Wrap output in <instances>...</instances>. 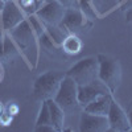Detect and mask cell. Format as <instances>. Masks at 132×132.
Segmentation results:
<instances>
[{"instance_id": "1", "label": "cell", "mask_w": 132, "mask_h": 132, "mask_svg": "<svg viewBox=\"0 0 132 132\" xmlns=\"http://www.w3.org/2000/svg\"><path fill=\"white\" fill-rule=\"evenodd\" d=\"M96 60L99 66L98 79L108 89L110 94H115L122 82V68L119 61L104 54H99Z\"/></svg>"}, {"instance_id": "2", "label": "cell", "mask_w": 132, "mask_h": 132, "mask_svg": "<svg viewBox=\"0 0 132 132\" xmlns=\"http://www.w3.org/2000/svg\"><path fill=\"white\" fill-rule=\"evenodd\" d=\"M65 75H66L65 73L57 71V70H49V71L42 73L33 82V87H32L33 96L41 102L48 101V99H53L54 95L57 94L60 83Z\"/></svg>"}, {"instance_id": "3", "label": "cell", "mask_w": 132, "mask_h": 132, "mask_svg": "<svg viewBox=\"0 0 132 132\" xmlns=\"http://www.w3.org/2000/svg\"><path fill=\"white\" fill-rule=\"evenodd\" d=\"M77 87H78V85L70 77L65 75L63 79L60 83L57 94L53 98L56 101V103L65 111V114L73 112L74 110L81 107L79 102H78V91H77Z\"/></svg>"}, {"instance_id": "4", "label": "cell", "mask_w": 132, "mask_h": 132, "mask_svg": "<svg viewBox=\"0 0 132 132\" xmlns=\"http://www.w3.org/2000/svg\"><path fill=\"white\" fill-rule=\"evenodd\" d=\"M98 60L94 57H87L74 63L65 74L70 77L78 86L87 85L98 79Z\"/></svg>"}, {"instance_id": "5", "label": "cell", "mask_w": 132, "mask_h": 132, "mask_svg": "<svg viewBox=\"0 0 132 132\" xmlns=\"http://www.w3.org/2000/svg\"><path fill=\"white\" fill-rule=\"evenodd\" d=\"M65 11L66 8L57 0H42L35 15L42 21L44 25H60Z\"/></svg>"}, {"instance_id": "6", "label": "cell", "mask_w": 132, "mask_h": 132, "mask_svg": "<svg viewBox=\"0 0 132 132\" xmlns=\"http://www.w3.org/2000/svg\"><path fill=\"white\" fill-rule=\"evenodd\" d=\"M8 35L12 37V40L15 41V44L21 52H27L32 46H36V37L37 36L35 35V32H33L28 19L21 21L16 28H13L8 33Z\"/></svg>"}, {"instance_id": "7", "label": "cell", "mask_w": 132, "mask_h": 132, "mask_svg": "<svg viewBox=\"0 0 132 132\" xmlns=\"http://www.w3.org/2000/svg\"><path fill=\"white\" fill-rule=\"evenodd\" d=\"M24 20H25V13L16 2H13V0L5 2L3 12L0 15V24H2L3 32L9 33Z\"/></svg>"}, {"instance_id": "8", "label": "cell", "mask_w": 132, "mask_h": 132, "mask_svg": "<svg viewBox=\"0 0 132 132\" xmlns=\"http://www.w3.org/2000/svg\"><path fill=\"white\" fill-rule=\"evenodd\" d=\"M107 119H108V131H114V132L131 131V124H129L127 112L114 99L111 101V104H110Z\"/></svg>"}, {"instance_id": "9", "label": "cell", "mask_w": 132, "mask_h": 132, "mask_svg": "<svg viewBox=\"0 0 132 132\" xmlns=\"http://www.w3.org/2000/svg\"><path fill=\"white\" fill-rule=\"evenodd\" d=\"M77 91H78V102L81 107L87 106L104 94H110L108 89L99 79H95L87 85H79L77 87Z\"/></svg>"}, {"instance_id": "10", "label": "cell", "mask_w": 132, "mask_h": 132, "mask_svg": "<svg viewBox=\"0 0 132 132\" xmlns=\"http://www.w3.org/2000/svg\"><path fill=\"white\" fill-rule=\"evenodd\" d=\"M81 132H104L108 131V119L103 115L90 114L83 110L79 119Z\"/></svg>"}, {"instance_id": "11", "label": "cell", "mask_w": 132, "mask_h": 132, "mask_svg": "<svg viewBox=\"0 0 132 132\" xmlns=\"http://www.w3.org/2000/svg\"><path fill=\"white\" fill-rule=\"evenodd\" d=\"M60 25L68 30L69 35H78L85 25V16L77 8H66Z\"/></svg>"}, {"instance_id": "12", "label": "cell", "mask_w": 132, "mask_h": 132, "mask_svg": "<svg viewBox=\"0 0 132 132\" xmlns=\"http://www.w3.org/2000/svg\"><path fill=\"white\" fill-rule=\"evenodd\" d=\"M111 101H112V94H104L102 96L96 98L95 101H93L91 103H89L87 106H85L83 110L87 111V112H90V114L107 116L108 110H110V104H111Z\"/></svg>"}, {"instance_id": "13", "label": "cell", "mask_w": 132, "mask_h": 132, "mask_svg": "<svg viewBox=\"0 0 132 132\" xmlns=\"http://www.w3.org/2000/svg\"><path fill=\"white\" fill-rule=\"evenodd\" d=\"M48 106H49L52 126L56 128L57 132L63 131V128H65V111L56 103L54 99H48Z\"/></svg>"}, {"instance_id": "14", "label": "cell", "mask_w": 132, "mask_h": 132, "mask_svg": "<svg viewBox=\"0 0 132 132\" xmlns=\"http://www.w3.org/2000/svg\"><path fill=\"white\" fill-rule=\"evenodd\" d=\"M61 46L66 54L74 56V54H78L82 50V40L78 37V35H71L70 33L63 38Z\"/></svg>"}, {"instance_id": "15", "label": "cell", "mask_w": 132, "mask_h": 132, "mask_svg": "<svg viewBox=\"0 0 132 132\" xmlns=\"http://www.w3.org/2000/svg\"><path fill=\"white\" fill-rule=\"evenodd\" d=\"M2 49H3V61H11L19 54V48L9 35L2 40Z\"/></svg>"}, {"instance_id": "16", "label": "cell", "mask_w": 132, "mask_h": 132, "mask_svg": "<svg viewBox=\"0 0 132 132\" xmlns=\"http://www.w3.org/2000/svg\"><path fill=\"white\" fill-rule=\"evenodd\" d=\"M45 30L57 46H61L63 38L69 35L68 30L61 25H45Z\"/></svg>"}, {"instance_id": "17", "label": "cell", "mask_w": 132, "mask_h": 132, "mask_svg": "<svg viewBox=\"0 0 132 132\" xmlns=\"http://www.w3.org/2000/svg\"><path fill=\"white\" fill-rule=\"evenodd\" d=\"M42 124H52L48 101H42L38 115H37V119H36V126H42Z\"/></svg>"}, {"instance_id": "18", "label": "cell", "mask_w": 132, "mask_h": 132, "mask_svg": "<svg viewBox=\"0 0 132 132\" xmlns=\"http://www.w3.org/2000/svg\"><path fill=\"white\" fill-rule=\"evenodd\" d=\"M42 0H20V8L23 9V12L29 15H35L38 7L41 5Z\"/></svg>"}, {"instance_id": "19", "label": "cell", "mask_w": 132, "mask_h": 132, "mask_svg": "<svg viewBox=\"0 0 132 132\" xmlns=\"http://www.w3.org/2000/svg\"><path fill=\"white\" fill-rule=\"evenodd\" d=\"M28 21H29V24H30L33 32H35V35L37 37H40L42 33L45 32V25H44V23L36 15H29L28 16Z\"/></svg>"}, {"instance_id": "20", "label": "cell", "mask_w": 132, "mask_h": 132, "mask_svg": "<svg viewBox=\"0 0 132 132\" xmlns=\"http://www.w3.org/2000/svg\"><path fill=\"white\" fill-rule=\"evenodd\" d=\"M38 40H40V44H41V46L44 48V49H46V50H54L57 48V45L53 42V40L50 38V36L46 33V30L42 33V35L38 37Z\"/></svg>"}, {"instance_id": "21", "label": "cell", "mask_w": 132, "mask_h": 132, "mask_svg": "<svg viewBox=\"0 0 132 132\" xmlns=\"http://www.w3.org/2000/svg\"><path fill=\"white\" fill-rule=\"evenodd\" d=\"M13 115H11L9 112H7L5 110L0 114V126H4V127H7V126H11L12 124V122H13Z\"/></svg>"}, {"instance_id": "22", "label": "cell", "mask_w": 132, "mask_h": 132, "mask_svg": "<svg viewBox=\"0 0 132 132\" xmlns=\"http://www.w3.org/2000/svg\"><path fill=\"white\" fill-rule=\"evenodd\" d=\"M4 110H5L7 112H9L11 115H13V116H16L20 112V107L16 103H9L7 107H4Z\"/></svg>"}, {"instance_id": "23", "label": "cell", "mask_w": 132, "mask_h": 132, "mask_svg": "<svg viewBox=\"0 0 132 132\" xmlns=\"http://www.w3.org/2000/svg\"><path fill=\"white\" fill-rule=\"evenodd\" d=\"M35 129L37 132H57L52 124H42V126H36Z\"/></svg>"}, {"instance_id": "24", "label": "cell", "mask_w": 132, "mask_h": 132, "mask_svg": "<svg viewBox=\"0 0 132 132\" xmlns=\"http://www.w3.org/2000/svg\"><path fill=\"white\" fill-rule=\"evenodd\" d=\"M65 8H78V0H57Z\"/></svg>"}, {"instance_id": "25", "label": "cell", "mask_w": 132, "mask_h": 132, "mask_svg": "<svg viewBox=\"0 0 132 132\" xmlns=\"http://www.w3.org/2000/svg\"><path fill=\"white\" fill-rule=\"evenodd\" d=\"M126 21L128 24H132V7L127 9V12H126Z\"/></svg>"}, {"instance_id": "26", "label": "cell", "mask_w": 132, "mask_h": 132, "mask_svg": "<svg viewBox=\"0 0 132 132\" xmlns=\"http://www.w3.org/2000/svg\"><path fill=\"white\" fill-rule=\"evenodd\" d=\"M127 116H128L129 124H131V131H132V102L129 103V107H128V110H127Z\"/></svg>"}, {"instance_id": "27", "label": "cell", "mask_w": 132, "mask_h": 132, "mask_svg": "<svg viewBox=\"0 0 132 132\" xmlns=\"http://www.w3.org/2000/svg\"><path fill=\"white\" fill-rule=\"evenodd\" d=\"M4 2H3V0H0V15H2V12H3V8H4ZM0 28H2V24H0ZM3 30V29H2Z\"/></svg>"}, {"instance_id": "28", "label": "cell", "mask_w": 132, "mask_h": 132, "mask_svg": "<svg viewBox=\"0 0 132 132\" xmlns=\"http://www.w3.org/2000/svg\"><path fill=\"white\" fill-rule=\"evenodd\" d=\"M132 7V0H127V4H126V8H131Z\"/></svg>"}, {"instance_id": "29", "label": "cell", "mask_w": 132, "mask_h": 132, "mask_svg": "<svg viewBox=\"0 0 132 132\" xmlns=\"http://www.w3.org/2000/svg\"><path fill=\"white\" fill-rule=\"evenodd\" d=\"M3 111H4V106H3V103H2V102H0V114H2Z\"/></svg>"}, {"instance_id": "30", "label": "cell", "mask_w": 132, "mask_h": 132, "mask_svg": "<svg viewBox=\"0 0 132 132\" xmlns=\"http://www.w3.org/2000/svg\"><path fill=\"white\" fill-rule=\"evenodd\" d=\"M2 33H3V30H2V28H0V42H2V40H3L2 38Z\"/></svg>"}, {"instance_id": "31", "label": "cell", "mask_w": 132, "mask_h": 132, "mask_svg": "<svg viewBox=\"0 0 132 132\" xmlns=\"http://www.w3.org/2000/svg\"><path fill=\"white\" fill-rule=\"evenodd\" d=\"M0 79H2V70H0Z\"/></svg>"}, {"instance_id": "32", "label": "cell", "mask_w": 132, "mask_h": 132, "mask_svg": "<svg viewBox=\"0 0 132 132\" xmlns=\"http://www.w3.org/2000/svg\"><path fill=\"white\" fill-rule=\"evenodd\" d=\"M3 2H4V3H5V2H8V0H3Z\"/></svg>"}]
</instances>
